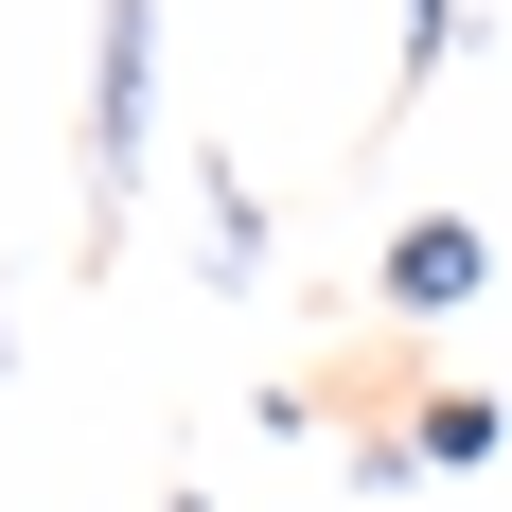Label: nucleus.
Listing matches in <instances>:
<instances>
[{"label": "nucleus", "mask_w": 512, "mask_h": 512, "mask_svg": "<svg viewBox=\"0 0 512 512\" xmlns=\"http://www.w3.org/2000/svg\"><path fill=\"white\" fill-rule=\"evenodd\" d=\"M159 159V0H89V248H124Z\"/></svg>", "instance_id": "f257e3e1"}, {"label": "nucleus", "mask_w": 512, "mask_h": 512, "mask_svg": "<svg viewBox=\"0 0 512 512\" xmlns=\"http://www.w3.org/2000/svg\"><path fill=\"white\" fill-rule=\"evenodd\" d=\"M371 301L389 318H477L495 301V230H477V212H407V230L371 248Z\"/></svg>", "instance_id": "f03ea898"}, {"label": "nucleus", "mask_w": 512, "mask_h": 512, "mask_svg": "<svg viewBox=\"0 0 512 512\" xmlns=\"http://www.w3.org/2000/svg\"><path fill=\"white\" fill-rule=\"evenodd\" d=\"M195 230H212L195 283H212V301H248V283H265V195H248V159H230V142H195Z\"/></svg>", "instance_id": "7ed1b4c3"}, {"label": "nucleus", "mask_w": 512, "mask_h": 512, "mask_svg": "<svg viewBox=\"0 0 512 512\" xmlns=\"http://www.w3.org/2000/svg\"><path fill=\"white\" fill-rule=\"evenodd\" d=\"M407 460H424V477L512 460V407H495V389H424V407H407Z\"/></svg>", "instance_id": "20e7f679"}, {"label": "nucleus", "mask_w": 512, "mask_h": 512, "mask_svg": "<svg viewBox=\"0 0 512 512\" xmlns=\"http://www.w3.org/2000/svg\"><path fill=\"white\" fill-rule=\"evenodd\" d=\"M442 53H460V0H389V71H407V89L442 71Z\"/></svg>", "instance_id": "39448f33"}, {"label": "nucleus", "mask_w": 512, "mask_h": 512, "mask_svg": "<svg viewBox=\"0 0 512 512\" xmlns=\"http://www.w3.org/2000/svg\"><path fill=\"white\" fill-rule=\"evenodd\" d=\"M159 512H212V495H159Z\"/></svg>", "instance_id": "423d86ee"}]
</instances>
